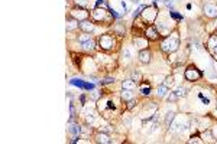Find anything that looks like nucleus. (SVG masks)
<instances>
[{"label": "nucleus", "mask_w": 217, "mask_h": 144, "mask_svg": "<svg viewBox=\"0 0 217 144\" xmlns=\"http://www.w3.org/2000/svg\"><path fill=\"white\" fill-rule=\"evenodd\" d=\"M178 46H179V42H178V38L177 36H168V38H165L162 40V43H161V48H162V51L164 52H175L178 49Z\"/></svg>", "instance_id": "obj_1"}, {"label": "nucleus", "mask_w": 217, "mask_h": 144, "mask_svg": "<svg viewBox=\"0 0 217 144\" xmlns=\"http://www.w3.org/2000/svg\"><path fill=\"white\" fill-rule=\"evenodd\" d=\"M99 45L103 51H110L114 48V38L112 35H101L99 38Z\"/></svg>", "instance_id": "obj_2"}, {"label": "nucleus", "mask_w": 217, "mask_h": 144, "mask_svg": "<svg viewBox=\"0 0 217 144\" xmlns=\"http://www.w3.org/2000/svg\"><path fill=\"white\" fill-rule=\"evenodd\" d=\"M156 14H158V12H156V7L155 6L145 7L143 10H142V17H143V20L145 22H149V23L155 20Z\"/></svg>", "instance_id": "obj_3"}, {"label": "nucleus", "mask_w": 217, "mask_h": 144, "mask_svg": "<svg viewBox=\"0 0 217 144\" xmlns=\"http://www.w3.org/2000/svg\"><path fill=\"white\" fill-rule=\"evenodd\" d=\"M185 78L188 81H197V79L201 78V72L198 71L196 66H190L185 69Z\"/></svg>", "instance_id": "obj_4"}, {"label": "nucleus", "mask_w": 217, "mask_h": 144, "mask_svg": "<svg viewBox=\"0 0 217 144\" xmlns=\"http://www.w3.org/2000/svg\"><path fill=\"white\" fill-rule=\"evenodd\" d=\"M71 16H72V19L83 22V20H87V17H88V12H86L84 9H72Z\"/></svg>", "instance_id": "obj_5"}, {"label": "nucleus", "mask_w": 217, "mask_h": 144, "mask_svg": "<svg viewBox=\"0 0 217 144\" xmlns=\"http://www.w3.org/2000/svg\"><path fill=\"white\" fill-rule=\"evenodd\" d=\"M204 14L209 16V17H217V5H213V3H209L204 6Z\"/></svg>", "instance_id": "obj_6"}, {"label": "nucleus", "mask_w": 217, "mask_h": 144, "mask_svg": "<svg viewBox=\"0 0 217 144\" xmlns=\"http://www.w3.org/2000/svg\"><path fill=\"white\" fill-rule=\"evenodd\" d=\"M145 36L149 40H156L158 39V30L155 26H148L146 30H145Z\"/></svg>", "instance_id": "obj_7"}, {"label": "nucleus", "mask_w": 217, "mask_h": 144, "mask_svg": "<svg viewBox=\"0 0 217 144\" xmlns=\"http://www.w3.org/2000/svg\"><path fill=\"white\" fill-rule=\"evenodd\" d=\"M91 16H93V19L94 20H97V22H101V20H104L106 19V12H104V9H100V7H97L94 12L91 13Z\"/></svg>", "instance_id": "obj_8"}, {"label": "nucleus", "mask_w": 217, "mask_h": 144, "mask_svg": "<svg viewBox=\"0 0 217 144\" xmlns=\"http://www.w3.org/2000/svg\"><path fill=\"white\" fill-rule=\"evenodd\" d=\"M70 84H71V85H77V86H80V88H84V89H93V88H94L93 84H86V82H83L81 79H71Z\"/></svg>", "instance_id": "obj_9"}, {"label": "nucleus", "mask_w": 217, "mask_h": 144, "mask_svg": "<svg viewBox=\"0 0 217 144\" xmlns=\"http://www.w3.org/2000/svg\"><path fill=\"white\" fill-rule=\"evenodd\" d=\"M86 33H90V32H93L94 30V25H93L91 22H88V20H83V22H80V25H78Z\"/></svg>", "instance_id": "obj_10"}, {"label": "nucleus", "mask_w": 217, "mask_h": 144, "mask_svg": "<svg viewBox=\"0 0 217 144\" xmlns=\"http://www.w3.org/2000/svg\"><path fill=\"white\" fill-rule=\"evenodd\" d=\"M139 61H140L142 64H148V62L151 61V53H149V51L142 49V51L139 52Z\"/></svg>", "instance_id": "obj_11"}, {"label": "nucleus", "mask_w": 217, "mask_h": 144, "mask_svg": "<svg viewBox=\"0 0 217 144\" xmlns=\"http://www.w3.org/2000/svg\"><path fill=\"white\" fill-rule=\"evenodd\" d=\"M135 45H136V48H139V49L142 51V49H145V48L148 46V40L142 39V38H136V39H135Z\"/></svg>", "instance_id": "obj_12"}, {"label": "nucleus", "mask_w": 217, "mask_h": 144, "mask_svg": "<svg viewBox=\"0 0 217 144\" xmlns=\"http://www.w3.org/2000/svg\"><path fill=\"white\" fill-rule=\"evenodd\" d=\"M96 141L97 143H103V144H109L110 143V138L107 134H97L96 136Z\"/></svg>", "instance_id": "obj_13"}, {"label": "nucleus", "mask_w": 217, "mask_h": 144, "mask_svg": "<svg viewBox=\"0 0 217 144\" xmlns=\"http://www.w3.org/2000/svg\"><path fill=\"white\" fill-rule=\"evenodd\" d=\"M122 86H123V89H133L136 86V84H135L133 79H126V81H123Z\"/></svg>", "instance_id": "obj_14"}, {"label": "nucleus", "mask_w": 217, "mask_h": 144, "mask_svg": "<svg viewBox=\"0 0 217 144\" xmlns=\"http://www.w3.org/2000/svg\"><path fill=\"white\" fill-rule=\"evenodd\" d=\"M209 48L214 52V49L217 48V35H211L210 39H209Z\"/></svg>", "instance_id": "obj_15"}, {"label": "nucleus", "mask_w": 217, "mask_h": 144, "mask_svg": "<svg viewBox=\"0 0 217 144\" xmlns=\"http://www.w3.org/2000/svg\"><path fill=\"white\" fill-rule=\"evenodd\" d=\"M68 130H70V133H71V134H74V136H78L80 133H81V128H80V125L78 124H70V128H68Z\"/></svg>", "instance_id": "obj_16"}, {"label": "nucleus", "mask_w": 217, "mask_h": 144, "mask_svg": "<svg viewBox=\"0 0 217 144\" xmlns=\"http://www.w3.org/2000/svg\"><path fill=\"white\" fill-rule=\"evenodd\" d=\"M132 89H123V92H122V99H125V101H129V99H132Z\"/></svg>", "instance_id": "obj_17"}, {"label": "nucleus", "mask_w": 217, "mask_h": 144, "mask_svg": "<svg viewBox=\"0 0 217 144\" xmlns=\"http://www.w3.org/2000/svg\"><path fill=\"white\" fill-rule=\"evenodd\" d=\"M81 45H83V48H84L86 51H93V49H94V42H93L91 39L84 42V43H81Z\"/></svg>", "instance_id": "obj_18"}, {"label": "nucleus", "mask_w": 217, "mask_h": 144, "mask_svg": "<svg viewBox=\"0 0 217 144\" xmlns=\"http://www.w3.org/2000/svg\"><path fill=\"white\" fill-rule=\"evenodd\" d=\"M166 92H168V86H165V85L158 86V97H165Z\"/></svg>", "instance_id": "obj_19"}, {"label": "nucleus", "mask_w": 217, "mask_h": 144, "mask_svg": "<svg viewBox=\"0 0 217 144\" xmlns=\"http://www.w3.org/2000/svg\"><path fill=\"white\" fill-rule=\"evenodd\" d=\"M140 92H142L143 95H149V94H151V86L146 85V84H142V85H140Z\"/></svg>", "instance_id": "obj_20"}, {"label": "nucleus", "mask_w": 217, "mask_h": 144, "mask_svg": "<svg viewBox=\"0 0 217 144\" xmlns=\"http://www.w3.org/2000/svg\"><path fill=\"white\" fill-rule=\"evenodd\" d=\"M96 6L100 7V9H104V10L109 9V6H107V3H106L104 0H97V2H96Z\"/></svg>", "instance_id": "obj_21"}, {"label": "nucleus", "mask_w": 217, "mask_h": 144, "mask_svg": "<svg viewBox=\"0 0 217 144\" xmlns=\"http://www.w3.org/2000/svg\"><path fill=\"white\" fill-rule=\"evenodd\" d=\"M172 84H174V77H171V75H169V77H166V78H165L164 85L169 88V86H172Z\"/></svg>", "instance_id": "obj_22"}, {"label": "nucleus", "mask_w": 217, "mask_h": 144, "mask_svg": "<svg viewBox=\"0 0 217 144\" xmlns=\"http://www.w3.org/2000/svg\"><path fill=\"white\" fill-rule=\"evenodd\" d=\"M175 94H177V97H185V95H187V92H185V88H181V86L175 89Z\"/></svg>", "instance_id": "obj_23"}, {"label": "nucleus", "mask_w": 217, "mask_h": 144, "mask_svg": "<svg viewBox=\"0 0 217 144\" xmlns=\"http://www.w3.org/2000/svg\"><path fill=\"white\" fill-rule=\"evenodd\" d=\"M91 38H90V35H87V33H84V35H80L78 36V40L81 42V43H84V42H87V40H90Z\"/></svg>", "instance_id": "obj_24"}, {"label": "nucleus", "mask_w": 217, "mask_h": 144, "mask_svg": "<svg viewBox=\"0 0 217 144\" xmlns=\"http://www.w3.org/2000/svg\"><path fill=\"white\" fill-rule=\"evenodd\" d=\"M188 143H190V144H194V143H203V140H201L200 137H197V136H192V137H191L190 140H188Z\"/></svg>", "instance_id": "obj_25"}, {"label": "nucleus", "mask_w": 217, "mask_h": 144, "mask_svg": "<svg viewBox=\"0 0 217 144\" xmlns=\"http://www.w3.org/2000/svg\"><path fill=\"white\" fill-rule=\"evenodd\" d=\"M77 6H81V7H86L88 5V0H74Z\"/></svg>", "instance_id": "obj_26"}, {"label": "nucleus", "mask_w": 217, "mask_h": 144, "mask_svg": "<svg viewBox=\"0 0 217 144\" xmlns=\"http://www.w3.org/2000/svg\"><path fill=\"white\" fill-rule=\"evenodd\" d=\"M114 30H116V32H117L119 35H123V33H125V29H123V27L120 26V25H117V26L114 27Z\"/></svg>", "instance_id": "obj_27"}, {"label": "nucleus", "mask_w": 217, "mask_h": 144, "mask_svg": "<svg viewBox=\"0 0 217 144\" xmlns=\"http://www.w3.org/2000/svg\"><path fill=\"white\" fill-rule=\"evenodd\" d=\"M135 104H136V101L135 99H129V102H127V108L130 110V108H133L135 107Z\"/></svg>", "instance_id": "obj_28"}, {"label": "nucleus", "mask_w": 217, "mask_h": 144, "mask_svg": "<svg viewBox=\"0 0 217 144\" xmlns=\"http://www.w3.org/2000/svg\"><path fill=\"white\" fill-rule=\"evenodd\" d=\"M172 118H174V114H172V112H168V114H166V124H169V121H171Z\"/></svg>", "instance_id": "obj_29"}, {"label": "nucleus", "mask_w": 217, "mask_h": 144, "mask_svg": "<svg viewBox=\"0 0 217 144\" xmlns=\"http://www.w3.org/2000/svg\"><path fill=\"white\" fill-rule=\"evenodd\" d=\"M125 56L127 59H130V56H132V52H130V49H125Z\"/></svg>", "instance_id": "obj_30"}, {"label": "nucleus", "mask_w": 217, "mask_h": 144, "mask_svg": "<svg viewBox=\"0 0 217 144\" xmlns=\"http://www.w3.org/2000/svg\"><path fill=\"white\" fill-rule=\"evenodd\" d=\"M177 98H178V97H177V94H175V92H174V94H171V95L168 97V99H169V101H175Z\"/></svg>", "instance_id": "obj_31"}, {"label": "nucleus", "mask_w": 217, "mask_h": 144, "mask_svg": "<svg viewBox=\"0 0 217 144\" xmlns=\"http://www.w3.org/2000/svg\"><path fill=\"white\" fill-rule=\"evenodd\" d=\"M171 16L174 17V19H181V16H179V14H177L175 12H171Z\"/></svg>", "instance_id": "obj_32"}, {"label": "nucleus", "mask_w": 217, "mask_h": 144, "mask_svg": "<svg viewBox=\"0 0 217 144\" xmlns=\"http://www.w3.org/2000/svg\"><path fill=\"white\" fill-rule=\"evenodd\" d=\"M133 79H140V74H138V72H133Z\"/></svg>", "instance_id": "obj_33"}, {"label": "nucleus", "mask_w": 217, "mask_h": 144, "mask_svg": "<svg viewBox=\"0 0 217 144\" xmlns=\"http://www.w3.org/2000/svg\"><path fill=\"white\" fill-rule=\"evenodd\" d=\"M110 82H114V79H112V78H107L106 81H103V84H110Z\"/></svg>", "instance_id": "obj_34"}, {"label": "nucleus", "mask_w": 217, "mask_h": 144, "mask_svg": "<svg viewBox=\"0 0 217 144\" xmlns=\"http://www.w3.org/2000/svg\"><path fill=\"white\" fill-rule=\"evenodd\" d=\"M132 2H135V3H138V2H139V0H132Z\"/></svg>", "instance_id": "obj_35"}, {"label": "nucleus", "mask_w": 217, "mask_h": 144, "mask_svg": "<svg viewBox=\"0 0 217 144\" xmlns=\"http://www.w3.org/2000/svg\"><path fill=\"white\" fill-rule=\"evenodd\" d=\"M214 52H216V53H217V48H216V49H214Z\"/></svg>", "instance_id": "obj_36"}, {"label": "nucleus", "mask_w": 217, "mask_h": 144, "mask_svg": "<svg viewBox=\"0 0 217 144\" xmlns=\"http://www.w3.org/2000/svg\"><path fill=\"white\" fill-rule=\"evenodd\" d=\"M156 2H158V0H156Z\"/></svg>", "instance_id": "obj_37"}]
</instances>
